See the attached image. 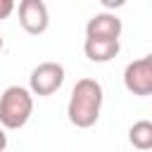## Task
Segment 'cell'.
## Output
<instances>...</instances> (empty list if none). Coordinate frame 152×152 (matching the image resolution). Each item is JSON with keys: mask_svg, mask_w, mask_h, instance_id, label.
Listing matches in <instances>:
<instances>
[{"mask_svg": "<svg viewBox=\"0 0 152 152\" xmlns=\"http://www.w3.org/2000/svg\"><path fill=\"white\" fill-rule=\"evenodd\" d=\"M33 114V95L21 86H10L0 95V126L17 131Z\"/></svg>", "mask_w": 152, "mask_h": 152, "instance_id": "obj_2", "label": "cell"}, {"mask_svg": "<svg viewBox=\"0 0 152 152\" xmlns=\"http://www.w3.org/2000/svg\"><path fill=\"white\" fill-rule=\"evenodd\" d=\"M128 140L135 150H152V121L140 119L128 128Z\"/></svg>", "mask_w": 152, "mask_h": 152, "instance_id": "obj_8", "label": "cell"}, {"mask_svg": "<svg viewBox=\"0 0 152 152\" xmlns=\"http://www.w3.org/2000/svg\"><path fill=\"white\" fill-rule=\"evenodd\" d=\"M100 109H102V86L95 78H78L66 107L69 121L76 128H90L100 119Z\"/></svg>", "mask_w": 152, "mask_h": 152, "instance_id": "obj_1", "label": "cell"}, {"mask_svg": "<svg viewBox=\"0 0 152 152\" xmlns=\"http://www.w3.org/2000/svg\"><path fill=\"white\" fill-rule=\"evenodd\" d=\"M124 86L131 95H138V97L152 95V55L133 59L124 69Z\"/></svg>", "mask_w": 152, "mask_h": 152, "instance_id": "obj_4", "label": "cell"}, {"mask_svg": "<svg viewBox=\"0 0 152 152\" xmlns=\"http://www.w3.org/2000/svg\"><path fill=\"white\" fill-rule=\"evenodd\" d=\"M14 12V0H0V21Z\"/></svg>", "mask_w": 152, "mask_h": 152, "instance_id": "obj_9", "label": "cell"}, {"mask_svg": "<svg viewBox=\"0 0 152 152\" xmlns=\"http://www.w3.org/2000/svg\"><path fill=\"white\" fill-rule=\"evenodd\" d=\"M0 50H2V36H0Z\"/></svg>", "mask_w": 152, "mask_h": 152, "instance_id": "obj_12", "label": "cell"}, {"mask_svg": "<svg viewBox=\"0 0 152 152\" xmlns=\"http://www.w3.org/2000/svg\"><path fill=\"white\" fill-rule=\"evenodd\" d=\"M121 28H124V24L114 12H100L88 19L86 38H119Z\"/></svg>", "mask_w": 152, "mask_h": 152, "instance_id": "obj_6", "label": "cell"}, {"mask_svg": "<svg viewBox=\"0 0 152 152\" xmlns=\"http://www.w3.org/2000/svg\"><path fill=\"white\" fill-rule=\"evenodd\" d=\"M107 10H119V7H124L126 5V0H100Z\"/></svg>", "mask_w": 152, "mask_h": 152, "instance_id": "obj_10", "label": "cell"}, {"mask_svg": "<svg viewBox=\"0 0 152 152\" xmlns=\"http://www.w3.org/2000/svg\"><path fill=\"white\" fill-rule=\"evenodd\" d=\"M2 128H5V126H0V152L7 147V135H5V131H2Z\"/></svg>", "mask_w": 152, "mask_h": 152, "instance_id": "obj_11", "label": "cell"}, {"mask_svg": "<svg viewBox=\"0 0 152 152\" xmlns=\"http://www.w3.org/2000/svg\"><path fill=\"white\" fill-rule=\"evenodd\" d=\"M19 24L26 33L31 36H40L48 31L50 24V14L43 0H21L19 2Z\"/></svg>", "mask_w": 152, "mask_h": 152, "instance_id": "obj_5", "label": "cell"}, {"mask_svg": "<svg viewBox=\"0 0 152 152\" xmlns=\"http://www.w3.org/2000/svg\"><path fill=\"white\" fill-rule=\"evenodd\" d=\"M64 83V66L59 62H43L38 64L33 71H31V78H28V86H31V93L38 95V97H48L52 93H57Z\"/></svg>", "mask_w": 152, "mask_h": 152, "instance_id": "obj_3", "label": "cell"}, {"mask_svg": "<svg viewBox=\"0 0 152 152\" xmlns=\"http://www.w3.org/2000/svg\"><path fill=\"white\" fill-rule=\"evenodd\" d=\"M119 50H121L119 38H86V43H83L86 57L90 62H97V64L114 59L119 55Z\"/></svg>", "mask_w": 152, "mask_h": 152, "instance_id": "obj_7", "label": "cell"}]
</instances>
